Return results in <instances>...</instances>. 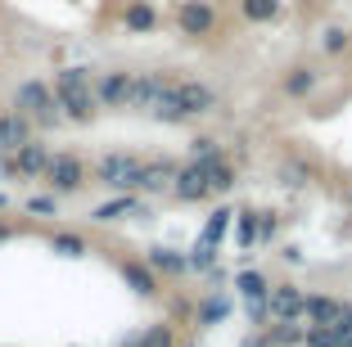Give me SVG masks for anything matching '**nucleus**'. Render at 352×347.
<instances>
[{"label":"nucleus","instance_id":"nucleus-1","mask_svg":"<svg viewBox=\"0 0 352 347\" xmlns=\"http://www.w3.org/2000/svg\"><path fill=\"white\" fill-rule=\"evenodd\" d=\"M95 72L86 68V63H63V68H54L50 77V91H54V104H59L63 122L73 126H91L95 117H100V104H95Z\"/></svg>","mask_w":352,"mask_h":347},{"label":"nucleus","instance_id":"nucleus-2","mask_svg":"<svg viewBox=\"0 0 352 347\" xmlns=\"http://www.w3.org/2000/svg\"><path fill=\"white\" fill-rule=\"evenodd\" d=\"M14 113L28 117L32 131H54V126H63V113H59V104H54V91H50V82H41V77H23V82L14 86Z\"/></svg>","mask_w":352,"mask_h":347},{"label":"nucleus","instance_id":"nucleus-3","mask_svg":"<svg viewBox=\"0 0 352 347\" xmlns=\"http://www.w3.org/2000/svg\"><path fill=\"white\" fill-rule=\"evenodd\" d=\"M140 167H145V158H140V153L109 149V153H100V158H95L91 181L104 185V190H113V194H135V185H140Z\"/></svg>","mask_w":352,"mask_h":347},{"label":"nucleus","instance_id":"nucleus-4","mask_svg":"<svg viewBox=\"0 0 352 347\" xmlns=\"http://www.w3.org/2000/svg\"><path fill=\"white\" fill-rule=\"evenodd\" d=\"M45 190H50L54 199H73L82 194L86 185H91V167H86L82 153L73 149H50V163H45Z\"/></svg>","mask_w":352,"mask_h":347},{"label":"nucleus","instance_id":"nucleus-5","mask_svg":"<svg viewBox=\"0 0 352 347\" xmlns=\"http://www.w3.org/2000/svg\"><path fill=\"white\" fill-rule=\"evenodd\" d=\"M172 23H176V32H181L186 41L199 45V41H212V36H217L221 14H217V5H212V0H176Z\"/></svg>","mask_w":352,"mask_h":347},{"label":"nucleus","instance_id":"nucleus-6","mask_svg":"<svg viewBox=\"0 0 352 347\" xmlns=\"http://www.w3.org/2000/svg\"><path fill=\"white\" fill-rule=\"evenodd\" d=\"M45 163H50V144L41 135H32L28 144H19L14 153H0V176L5 181H41L45 176Z\"/></svg>","mask_w":352,"mask_h":347},{"label":"nucleus","instance_id":"nucleus-7","mask_svg":"<svg viewBox=\"0 0 352 347\" xmlns=\"http://www.w3.org/2000/svg\"><path fill=\"white\" fill-rule=\"evenodd\" d=\"M95 104L100 113H131V100H135V72L131 68H104L95 72Z\"/></svg>","mask_w":352,"mask_h":347},{"label":"nucleus","instance_id":"nucleus-8","mask_svg":"<svg viewBox=\"0 0 352 347\" xmlns=\"http://www.w3.org/2000/svg\"><path fill=\"white\" fill-rule=\"evenodd\" d=\"M176 104H181V113H186V122H195V117H208V113H217L221 95L212 91L208 82H199V77H176L172 86Z\"/></svg>","mask_w":352,"mask_h":347},{"label":"nucleus","instance_id":"nucleus-9","mask_svg":"<svg viewBox=\"0 0 352 347\" xmlns=\"http://www.w3.org/2000/svg\"><path fill=\"white\" fill-rule=\"evenodd\" d=\"M91 221H95V225L149 221V199H140V194H113V199H104V203L91 208Z\"/></svg>","mask_w":352,"mask_h":347},{"label":"nucleus","instance_id":"nucleus-10","mask_svg":"<svg viewBox=\"0 0 352 347\" xmlns=\"http://www.w3.org/2000/svg\"><path fill=\"white\" fill-rule=\"evenodd\" d=\"M176 158H167V153H158V158H145V167H140V185H135V194L140 199H158V194H172V181H176Z\"/></svg>","mask_w":352,"mask_h":347},{"label":"nucleus","instance_id":"nucleus-11","mask_svg":"<svg viewBox=\"0 0 352 347\" xmlns=\"http://www.w3.org/2000/svg\"><path fill=\"white\" fill-rule=\"evenodd\" d=\"M172 199H176V203H208V199H212V190H208V172H204V163L186 158V163L176 167Z\"/></svg>","mask_w":352,"mask_h":347},{"label":"nucleus","instance_id":"nucleus-12","mask_svg":"<svg viewBox=\"0 0 352 347\" xmlns=\"http://www.w3.org/2000/svg\"><path fill=\"white\" fill-rule=\"evenodd\" d=\"M325 72L316 63H289V68L280 72V95L285 100H311V95L321 91Z\"/></svg>","mask_w":352,"mask_h":347},{"label":"nucleus","instance_id":"nucleus-13","mask_svg":"<svg viewBox=\"0 0 352 347\" xmlns=\"http://www.w3.org/2000/svg\"><path fill=\"white\" fill-rule=\"evenodd\" d=\"M118 23H122L126 36H154V32L163 27V14H158L154 0H126L122 14H118Z\"/></svg>","mask_w":352,"mask_h":347},{"label":"nucleus","instance_id":"nucleus-14","mask_svg":"<svg viewBox=\"0 0 352 347\" xmlns=\"http://www.w3.org/2000/svg\"><path fill=\"white\" fill-rule=\"evenodd\" d=\"M302 298H307V289H298L294 280H276V284L267 289L271 320H298L302 316Z\"/></svg>","mask_w":352,"mask_h":347},{"label":"nucleus","instance_id":"nucleus-15","mask_svg":"<svg viewBox=\"0 0 352 347\" xmlns=\"http://www.w3.org/2000/svg\"><path fill=\"white\" fill-rule=\"evenodd\" d=\"M176 72H135V100H131V113H154V104L172 91Z\"/></svg>","mask_w":352,"mask_h":347},{"label":"nucleus","instance_id":"nucleus-16","mask_svg":"<svg viewBox=\"0 0 352 347\" xmlns=\"http://www.w3.org/2000/svg\"><path fill=\"white\" fill-rule=\"evenodd\" d=\"M118 276H122V284L131 289L135 298H158L163 293V280L145 266V257H122V262H118Z\"/></svg>","mask_w":352,"mask_h":347},{"label":"nucleus","instance_id":"nucleus-17","mask_svg":"<svg viewBox=\"0 0 352 347\" xmlns=\"http://www.w3.org/2000/svg\"><path fill=\"white\" fill-rule=\"evenodd\" d=\"M145 266L154 271L158 280H186V276H190L186 253H181V248H172V244H154V248H145Z\"/></svg>","mask_w":352,"mask_h":347},{"label":"nucleus","instance_id":"nucleus-18","mask_svg":"<svg viewBox=\"0 0 352 347\" xmlns=\"http://www.w3.org/2000/svg\"><path fill=\"white\" fill-rule=\"evenodd\" d=\"M334 316H339V298L334 293H307L302 298V316L298 320H307V329H330Z\"/></svg>","mask_w":352,"mask_h":347},{"label":"nucleus","instance_id":"nucleus-19","mask_svg":"<svg viewBox=\"0 0 352 347\" xmlns=\"http://www.w3.org/2000/svg\"><path fill=\"white\" fill-rule=\"evenodd\" d=\"M32 135L36 131H32V122L23 117V113H14V109L0 113V153H14L19 144H28Z\"/></svg>","mask_w":352,"mask_h":347},{"label":"nucleus","instance_id":"nucleus-20","mask_svg":"<svg viewBox=\"0 0 352 347\" xmlns=\"http://www.w3.org/2000/svg\"><path fill=\"white\" fill-rule=\"evenodd\" d=\"M235 10L249 27H271V23H280V14H285V0H235Z\"/></svg>","mask_w":352,"mask_h":347},{"label":"nucleus","instance_id":"nucleus-21","mask_svg":"<svg viewBox=\"0 0 352 347\" xmlns=\"http://www.w3.org/2000/svg\"><path fill=\"white\" fill-rule=\"evenodd\" d=\"M204 172H208V190H212V194H230V190H235V181H239L235 163H230L226 153L208 158V163H204Z\"/></svg>","mask_w":352,"mask_h":347},{"label":"nucleus","instance_id":"nucleus-22","mask_svg":"<svg viewBox=\"0 0 352 347\" xmlns=\"http://www.w3.org/2000/svg\"><path fill=\"white\" fill-rule=\"evenodd\" d=\"M50 253L54 257H91V239L82 235V230H54L50 235Z\"/></svg>","mask_w":352,"mask_h":347},{"label":"nucleus","instance_id":"nucleus-23","mask_svg":"<svg viewBox=\"0 0 352 347\" xmlns=\"http://www.w3.org/2000/svg\"><path fill=\"white\" fill-rule=\"evenodd\" d=\"M316 45H321L325 59H343V54H352V32L343 27V23H330V27L321 32V41H316Z\"/></svg>","mask_w":352,"mask_h":347},{"label":"nucleus","instance_id":"nucleus-24","mask_svg":"<svg viewBox=\"0 0 352 347\" xmlns=\"http://www.w3.org/2000/svg\"><path fill=\"white\" fill-rule=\"evenodd\" d=\"M311 181H316V167H311L307 158H289V163L280 167V185H285V190H307Z\"/></svg>","mask_w":352,"mask_h":347},{"label":"nucleus","instance_id":"nucleus-25","mask_svg":"<svg viewBox=\"0 0 352 347\" xmlns=\"http://www.w3.org/2000/svg\"><path fill=\"white\" fill-rule=\"evenodd\" d=\"M135 347H176V325L172 320H154L135 334Z\"/></svg>","mask_w":352,"mask_h":347},{"label":"nucleus","instance_id":"nucleus-26","mask_svg":"<svg viewBox=\"0 0 352 347\" xmlns=\"http://www.w3.org/2000/svg\"><path fill=\"white\" fill-rule=\"evenodd\" d=\"M267 289H271V280L262 276V271H239V276H235L239 302H258V298H267Z\"/></svg>","mask_w":352,"mask_h":347},{"label":"nucleus","instance_id":"nucleus-27","mask_svg":"<svg viewBox=\"0 0 352 347\" xmlns=\"http://www.w3.org/2000/svg\"><path fill=\"white\" fill-rule=\"evenodd\" d=\"M186 266L195 271V276H212V271H217V244H204V239H195V248L186 253Z\"/></svg>","mask_w":352,"mask_h":347},{"label":"nucleus","instance_id":"nucleus-28","mask_svg":"<svg viewBox=\"0 0 352 347\" xmlns=\"http://www.w3.org/2000/svg\"><path fill=\"white\" fill-rule=\"evenodd\" d=\"M271 343L276 347H302V334H307V325H298V320H276V325H267Z\"/></svg>","mask_w":352,"mask_h":347},{"label":"nucleus","instance_id":"nucleus-29","mask_svg":"<svg viewBox=\"0 0 352 347\" xmlns=\"http://www.w3.org/2000/svg\"><path fill=\"white\" fill-rule=\"evenodd\" d=\"M226 311H230V302H226V298L217 293V289H212V293H208L204 302L195 306V316H199V325H217V320H226Z\"/></svg>","mask_w":352,"mask_h":347},{"label":"nucleus","instance_id":"nucleus-30","mask_svg":"<svg viewBox=\"0 0 352 347\" xmlns=\"http://www.w3.org/2000/svg\"><path fill=\"white\" fill-rule=\"evenodd\" d=\"M334 347H352V298H339V316L330 325Z\"/></svg>","mask_w":352,"mask_h":347},{"label":"nucleus","instance_id":"nucleus-31","mask_svg":"<svg viewBox=\"0 0 352 347\" xmlns=\"http://www.w3.org/2000/svg\"><path fill=\"white\" fill-rule=\"evenodd\" d=\"M235 225H239V248H258V212L253 208H239Z\"/></svg>","mask_w":352,"mask_h":347},{"label":"nucleus","instance_id":"nucleus-32","mask_svg":"<svg viewBox=\"0 0 352 347\" xmlns=\"http://www.w3.org/2000/svg\"><path fill=\"white\" fill-rule=\"evenodd\" d=\"M230 216H235V212H230V208H217V212L208 216V225H204V235H199V239H204V244H221V235H226Z\"/></svg>","mask_w":352,"mask_h":347},{"label":"nucleus","instance_id":"nucleus-33","mask_svg":"<svg viewBox=\"0 0 352 347\" xmlns=\"http://www.w3.org/2000/svg\"><path fill=\"white\" fill-rule=\"evenodd\" d=\"M217 153H221L217 135H195V140H190V158H195V163H208V158H217Z\"/></svg>","mask_w":352,"mask_h":347},{"label":"nucleus","instance_id":"nucleus-34","mask_svg":"<svg viewBox=\"0 0 352 347\" xmlns=\"http://www.w3.org/2000/svg\"><path fill=\"white\" fill-rule=\"evenodd\" d=\"M59 203H63V199H54V194H32L23 208H28L32 216H59Z\"/></svg>","mask_w":352,"mask_h":347},{"label":"nucleus","instance_id":"nucleus-35","mask_svg":"<svg viewBox=\"0 0 352 347\" xmlns=\"http://www.w3.org/2000/svg\"><path fill=\"white\" fill-rule=\"evenodd\" d=\"M276 235H280V216L258 212V244H276Z\"/></svg>","mask_w":352,"mask_h":347},{"label":"nucleus","instance_id":"nucleus-36","mask_svg":"<svg viewBox=\"0 0 352 347\" xmlns=\"http://www.w3.org/2000/svg\"><path fill=\"white\" fill-rule=\"evenodd\" d=\"M302 347H334V334L330 329H307V334H302Z\"/></svg>","mask_w":352,"mask_h":347},{"label":"nucleus","instance_id":"nucleus-37","mask_svg":"<svg viewBox=\"0 0 352 347\" xmlns=\"http://www.w3.org/2000/svg\"><path fill=\"white\" fill-rule=\"evenodd\" d=\"M244 347H276V343H271V334H267V329H258V334H249V338H244Z\"/></svg>","mask_w":352,"mask_h":347},{"label":"nucleus","instance_id":"nucleus-38","mask_svg":"<svg viewBox=\"0 0 352 347\" xmlns=\"http://www.w3.org/2000/svg\"><path fill=\"white\" fill-rule=\"evenodd\" d=\"M10 239H14V230H10L5 221H0V244H10Z\"/></svg>","mask_w":352,"mask_h":347},{"label":"nucleus","instance_id":"nucleus-39","mask_svg":"<svg viewBox=\"0 0 352 347\" xmlns=\"http://www.w3.org/2000/svg\"><path fill=\"white\" fill-rule=\"evenodd\" d=\"M0 212H10V194L5 190H0Z\"/></svg>","mask_w":352,"mask_h":347},{"label":"nucleus","instance_id":"nucleus-40","mask_svg":"<svg viewBox=\"0 0 352 347\" xmlns=\"http://www.w3.org/2000/svg\"><path fill=\"white\" fill-rule=\"evenodd\" d=\"M343 203H348V208H352V181H348V190H343Z\"/></svg>","mask_w":352,"mask_h":347},{"label":"nucleus","instance_id":"nucleus-41","mask_svg":"<svg viewBox=\"0 0 352 347\" xmlns=\"http://www.w3.org/2000/svg\"><path fill=\"white\" fill-rule=\"evenodd\" d=\"M334 5H348V0H334Z\"/></svg>","mask_w":352,"mask_h":347}]
</instances>
